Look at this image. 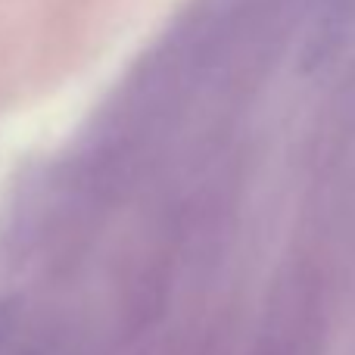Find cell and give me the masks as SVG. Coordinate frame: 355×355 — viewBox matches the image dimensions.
I'll use <instances>...</instances> for the list:
<instances>
[{"instance_id": "obj_2", "label": "cell", "mask_w": 355, "mask_h": 355, "mask_svg": "<svg viewBox=\"0 0 355 355\" xmlns=\"http://www.w3.org/2000/svg\"><path fill=\"white\" fill-rule=\"evenodd\" d=\"M3 327H6V309L0 306V337H3Z\"/></svg>"}, {"instance_id": "obj_1", "label": "cell", "mask_w": 355, "mask_h": 355, "mask_svg": "<svg viewBox=\"0 0 355 355\" xmlns=\"http://www.w3.org/2000/svg\"><path fill=\"white\" fill-rule=\"evenodd\" d=\"M352 16H355V0H321L312 35L306 37V53H312V62L324 60L343 41Z\"/></svg>"}]
</instances>
